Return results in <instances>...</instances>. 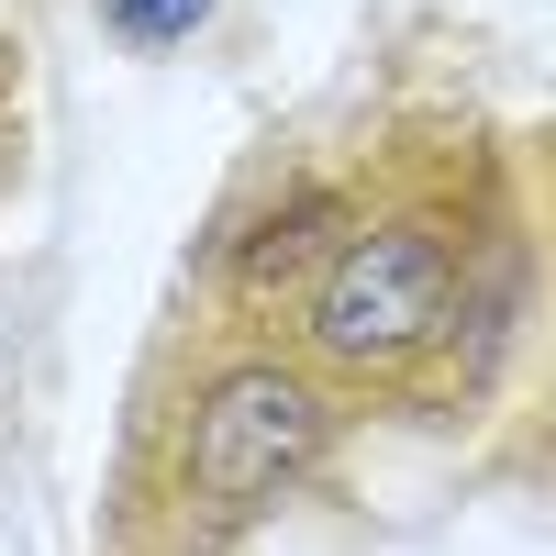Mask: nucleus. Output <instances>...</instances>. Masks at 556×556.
I'll list each match as a JSON object with an SVG mask.
<instances>
[{
  "label": "nucleus",
  "mask_w": 556,
  "mask_h": 556,
  "mask_svg": "<svg viewBox=\"0 0 556 556\" xmlns=\"http://www.w3.org/2000/svg\"><path fill=\"white\" fill-rule=\"evenodd\" d=\"M456 301V256L424 223H379V235H345L312 278V345L334 367H401L445 334Z\"/></svg>",
  "instance_id": "1"
},
{
  "label": "nucleus",
  "mask_w": 556,
  "mask_h": 556,
  "mask_svg": "<svg viewBox=\"0 0 556 556\" xmlns=\"http://www.w3.org/2000/svg\"><path fill=\"white\" fill-rule=\"evenodd\" d=\"M323 445V401L290 379V367H235V379H212L201 401V434H190V490L212 513H256L278 501Z\"/></svg>",
  "instance_id": "2"
},
{
  "label": "nucleus",
  "mask_w": 556,
  "mask_h": 556,
  "mask_svg": "<svg viewBox=\"0 0 556 556\" xmlns=\"http://www.w3.org/2000/svg\"><path fill=\"white\" fill-rule=\"evenodd\" d=\"M334 245H345V212L323 201V190H301L290 212H267L256 235L235 245V290H245V301H267V290H290L301 267H323Z\"/></svg>",
  "instance_id": "3"
},
{
  "label": "nucleus",
  "mask_w": 556,
  "mask_h": 556,
  "mask_svg": "<svg viewBox=\"0 0 556 556\" xmlns=\"http://www.w3.org/2000/svg\"><path fill=\"white\" fill-rule=\"evenodd\" d=\"M101 23H112L123 45H190V34L212 23V0H101Z\"/></svg>",
  "instance_id": "4"
}]
</instances>
